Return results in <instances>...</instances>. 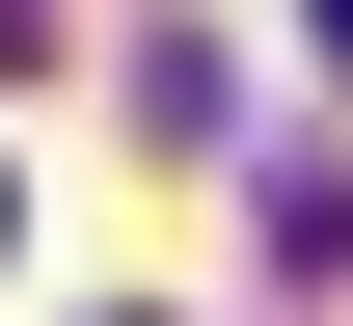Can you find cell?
<instances>
[{
  "label": "cell",
  "instance_id": "7a4b0ae2",
  "mask_svg": "<svg viewBox=\"0 0 353 326\" xmlns=\"http://www.w3.org/2000/svg\"><path fill=\"white\" fill-rule=\"evenodd\" d=\"M0 245H28V190H0Z\"/></svg>",
  "mask_w": 353,
  "mask_h": 326
},
{
  "label": "cell",
  "instance_id": "6da1fadb",
  "mask_svg": "<svg viewBox=\"0 0 353 326\" xmlns=\"http://www.w3.org/2000/svg\"><path fill=\"white\" fill-rule=\"evenodd\" d=\"M299 28H326V54H353V0H299Z\"/></svg>",
  "mask_w": 353,
  "mask_h": 326
}]
</instances>
